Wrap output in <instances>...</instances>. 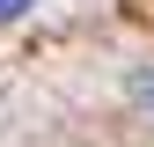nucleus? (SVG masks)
I'll use <instances>...</instances> for the list:
<instances>
[{
    "label": "nucleus",
    "instance_id": "nucleus-1",
    "mask_svg": "<svg viewBox=\"0 0 154 147\" xmlns=\"http://www.w3.org/2000/svg\"><path fill=\"white\" fill-rule=\"evenodd\" d=\"M15 15H29V0H0V22H15Z\"/></svg>",
    "mask_w": 154,
    "mask_h": 147
},
{
    "label": "nucleus",
    "instance_id": "nucleus-2",
    "mask_svg": "<svg viewBox=\"0 0 154 147\" xmlns=\"http://www.w3.org/2000/svg\"><path fill=\"white\" fill-rule=\"evenodd\" d=\"M140 96H147V103H154V74H140Z\"/></svg>",
    "mask_w": 154,
    "mask_h": 147
}]
</instances>
